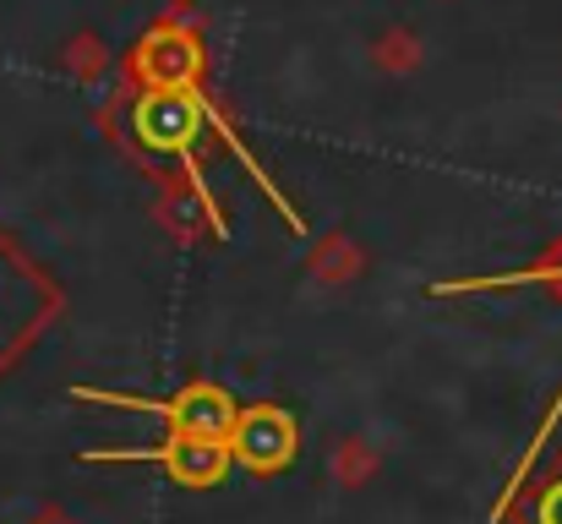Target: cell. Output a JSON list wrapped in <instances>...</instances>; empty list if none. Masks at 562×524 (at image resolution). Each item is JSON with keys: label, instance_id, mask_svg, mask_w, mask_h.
<instances>
[{"label": "cell", "instance_id": "3957f363", "mask_svg": "<svg viewBox=\"0 0 562 524\" xmlns=\"http://www.w3.org/2000/svg\"><path fill=\"white\" fill-rule=\"evenodd\" d=\"M88 465L110 459V465H159L176 487H218L224 470L235 465L229 459V443H202V437H165L154 448H93L82 454Z\"/></svg>", "mask_w": 562, "mask_h": 524}, {"label": "cell", "instance_id": "8992f818", "mask_svg": "<svg viewBox=\"0 0 562 524\" xmlns=\"http://www.w3.org/2000/svg\"><path fill=\"white\" fill-rule=\"evenodd\" d=\"M27 317H33V306H5V296H0V345H11L27 328Z\"/></svg>", "mask_w": 562, "mask_h": 524}, {"label": "cell", "instance_id": "5b68a950", "mask_svg": "<svg viewBox=\"0 0 562 524\" xmlns=\"http://www.w3.org/2000/svg\"><path fill=\"white\" fill-rule=\"evenodd\" d=\"M508 285H562V263H552V268H525V274H492V279L437 285L431 296H475V290H508Z\"/></svg>", "mask_w": 562, "mask_h": 524}, {"label": "cell", "instance_id": "6da1fadb", "mask_svg": "<svg viewBox=\"0 0 562 524\" xmlns=\"http://www.w3.org/2000/svg\"><path fill=\"white\" fill-rule=\"evenodd\" d=\"M196 126H207V93H202L196 82H181V88H148V93L137 99V137H143L148 148H159V154H181V159H187L191 186H196V197H202L213 230L224 235V208L213 202L207 175H202V165L191 159Z\"/></svg>", "mask_w": 562, "mask_h": 524}, {"label": "cell", "instance_id": "52a82bcc", "mask_svg": "<svg viewBox=\"0 0 562 524\" xmlns=\"http://www.w3.org/2000/svg\"><path fill=\"white\" fill-rule=\"evenodd\" d=\"M536 524H562V481H552L536 503Z\"/></svg>", "mask_w": 562, "mask_h": 524}, {"label": "cell", "instance_id": "277c9868", "mask_svg": "<svg viewBox=\"0 0 562 524\" xmlns=\"http://www.w3.org/2000/svg\"><path fill=\"white\" fill-rule=\"evenodd\" d=\"M229 459L246 465V470H257V476L284 470L295 459V421L284 410H268V404L240 410V421L229 432Z\"/></svg>", "mask_w": 562, "mask_h": 524}, {"label": "cell", "instance_id": "7a4b0ae2", "mask_svg": "<svg viewBox=\"0 0 562 524\" xmlns=\"http://www.w3.org/2000/svg\"><path fill=\"white\" fill-rule=\"evenodd\" d=\"M82 404H115V410H143L170 426V437H202V443H229L240 410L218 382H187L176 399H143V393H104V388H71Z\"/></svg>", "mask_w": 562, "mask_h": 524}]
</instances>
